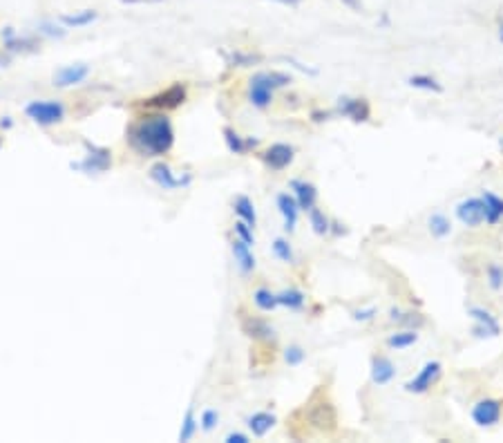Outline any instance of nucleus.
<instances>
[{
    "label": "nucleus",
    "mask_w": 503,
    "mask_h": 443,
    "mask_svg": "<svg viewBox=\"0 0 503 443\" xmlns=\"http://www.w3.org/2000/svg\"><path fill=\"white\" fill-rule=\"evenodd\" d=\"M126 139L141 157H162L175 146V128L164 112H154L132 121L126 130Z\"/></svg>",
    "instance_id": "1"
},
{
    "label": "nucleus",
    "mask_w": 503,
    "mask_h": 443,
    "mask_svg": "<svg viewBox=\"0 0 503 443\" xmlns=\"http://www.w3.org/2000/svg\"><path fill=\"white\" fill-rule=\"evenodd\" d=\"M291 83V76L286 72H257L250 76L248 81V101L253 103L255 108H267L273 101V92L280 87H286Z\"/></svg>",
    "instance_id": "2"
},
{
    "label": "nucleus",
    "mask_w": 503,
    "mask_h": 443,
    "mask_svg": "<svg viewBox=\"0 0 503 443\" xmlns=\"http://www.w3.org/2000/svg\"><path fill=\"white\" fill-rule=\"evenodd\" d=\"M83 146H85V157L81 162H72L70 164L72 171H81V173H87V175H99V173H105L112 166L110 148L97 146V143H92V141H83Z\"/></svg>",
    "instance_id": "3"
},
{
    "label": "nucleus",
    "mask_w": 503,
    "mask_h": 443,
    "mask_svg": "<svg viewBox=\"0 0 503 443\" xmlns=\"http://www.w3.org/2000/svg\"><path fill=\"white\" fill-rule=\"evenodd\" d=\"M25 114L38 126H54L65 119V106L61 101H32L25 106Z\"/></svg>",
    "instance_id": "4"
},
{
    "label": "nucleus",
    "mask_w": 503,
    "mask_h": 443,
    "mask_svg": "<svg viewBox=\"0 0 503 443\" xmlns=\"http://www.w3.org/2000/svg\"><path fill=\"white\" fill-rule=\"evenodd\" d=\"M186 85H181V83H175V85H170L166 90H162V92H157L148 99H143L141 101V106L143 108H150V110H159V112H164V110H175L179 108L183 101H186Z\"/></svg>",
    "instance_id": "5"
},
{
    "label": "nucleus",
    "mask_w": 503,
    "mask_h": 443,
    "mask_svg": "<svg viewBox=\"0 0 503 443\" xmlns=\"http://www.w3.org/2000/svg\"><path fill=\"white\" fill-rule=\"evenodd\" d=\"M441 374H443V365L439 360H428L423 368L416 372L414 379H409L405 383V389L409 394H425L430 392V389L439 383L441 379Z\"/></svg>",
    "instance_id": "6"
},
{
    "label": "nucleus",
    "mask_w": 503,
    "mask_h": 443,
    "mask_svg": "<svg viewBox=\"0 0 503 443\" xmlns=\"http://www.w3.org/2000/svg\"><path fill=\"white\" fill-rule=\"evenodd\" d=\"M307 421L322 430V432H331V430H336V423H338V414H336V408L331 401H315L309 406L307 410Z\"/></svg>",
    "instance_id": "7"
},
{
    "label": "nucleus",
    "mask_w": 503,
    "mask_h": 443,
    "mask_svg": "<svg viewBox=\"0 0 503 443\" xmlns=\"http://www.w3.org/2000/svg\"><path fill=\"white\" fill-rule=\"evenodd\" d=\"M468 316L474 320V327H472V334L476 338H497L501 334V327H499V320L490 314L487 309L483 307H470L468 309Z\"/></svg>",
    "instance_id": "8"
},
{
    "label": "nucleus",
    "mask_w": 503,
    "mask_h": 443,
    "mask_svg": "<svg viewBox=\"0 0 503 443\" xmlns=\"http://www.w3.org/2000/svg\"><path fill=\"white\" fill-rule=\"evenodd\" d=\"M340 116L351 119L353 123H365L372 116V106L367 99H356V97H340L338 99V110Z\"/></svg>",
    "instance_id": "9"
},
{
    "label": "nucleus",
    "mask_w": 503,
    "mask_h": 443,
    "mask_svg": "<svg viewBox=\"0 0 503 443\" xmlns=\"http://www.w3.org/2000/svg\"><path fill=\"white\" fill-rule=\"evenodd\" d=\"M503 406L497 399H481L479 403H474L472 408V421L479 427H492L501 419Z\"/></svg>",
    "instance_id": "10"
},
{
    "label": "nucleus",
    "mask_w": 503,
    "mask_h": 443,
    "mask_svg": "<svg viewBox=\"0 0 503 443\" xmlns=\"http://www.w3.org/2000/svg\"><path fill=\"white\" fill-rule=\"evenodd\" d=\"M456 219L461 224H466L470 229L481 226L485 222V204L481 198H470V200H463L456 206Z\"/></svg>",
    "instance_id": "11"
},
{
    "label": "nucleus",
    "mask_w": 503,
    "mask_h": 443,
    "mask_svg": "<svg viewBox=\"0 0 503 443\" xmlns=\"http://www.w3.org/2000/svg\"><path fill=\"white\" fill-rule=\"evenodd\" d=\"M150 179L154 181L159 188H164V190H175V188H183V186L190 184V175L177 177L173 171H170V166L164 164V162L152 164V168H150Z\"/></svg>",
    "instance_id": "12"
},
{
    "label": "nucleus",
    "mask_w": 503,
    "mask_h": 443,
    "mask_svg": "<svg viewBox=\"0 0 503 443\" xmlns=\"http://www.w3.org/2000/svg\"><path fill=\"white\" fill-rule=\"evenodd\" d=\"M264 164H267L271 171H284L296 159V148L289 146V143H273L262 154Z\"/></svg>",
    "instance_id": "13"
},
{
    "label": "nucleus",
    "mask_w": 503,
    "mask_h": 443,
    "mask_svg": "<svg viewBox=\"0 0 503 443\" xmlns=\"http://www.w3.org/2000/svg\"><path fill=\"white\" fill-rule=\"evenodd\" d=\"M90 74V68L85 63H76V65H65L61 68L56 74H54V85L56 87H72V85H78L87 79Z\"/></svg>",
    "instance_id": "14"
},
{
    "label": "nucleus",
    "mask_w": 503,
    "mask_h": 443,
    "mask_svg": "<svg viewBox=\"0 0 503 443\" xmlns=\"http://www.w3.org/2000/svg\"><path fill=\"white\" fill-rule=\"evenodd\" d=\"M277 211H280V215L284 219V229L289 233H293L296 224H298V213H300V206H298L293 195H289V193L277 195Z\"/></svg>",
    "instance_id": "15"
},
{
    "label": "nucleus",
    "mask_w": 503,
    "mask_h": 443,
    "mask_svg": "<svg viewBox=\"0 0 503 443\" xmlns=\"http://www.w3.org/2000/svg\"><path fill=\"white\" fill-rule=\"evenodd\" d=\"M291 190H293V198L300 206V211H311V208L315 206L317 202V190L313 184H309V181H302V179H293L291 181Z\"/></svg>",
    "instance_id": "16"
},
{
    "label": "nucleus",
    "mask_w": 503,
    "mask_h": 443,
    "mask_svg": "<svg viewBox=\"0 0 503 443\" xmlns=\"http://www.w3.org/2000/svg\"><path fill=\"white\" fill-rule=\"evenodd\" d=\"M231 251H233V257H235L237 269H240V271L244 273V276L255 269V255H253V251H250V246H248L244 240L235 238L233 244H231Z\"/></svg>",
    "instance_id": "17"
},
{
    "label": "nucleus",
    "mask_w": 503,
    "mask_h": 443,
    "mask_svg": "<svg viewBox=\"0 0 503 443\" xmlns=\"http://www.w3.org/2000/svg\"><path fill=\"white\" fill-rule=\"evenodd\" d=\"M372 381L376 385H387L396 379V368L387 356H374L372 358Z\"/></svg>",
    "instance_id": "18"
},
{
    "label": "nucleus",
    "mask_w": 503,
    "mask_h": 443,
    "mask_svg": "<svg viewBox=\"0 0 503 443\" xmlns=\"http://www.w3.org/2000/svg\"><path fill=\"white\" fill-rule=\"evenodd\" d=\"M3 41H5V49L11 51V54H18V51H36L38 49L36 38H32V36H16L11 28H7L3 32Z\"/></svg>",
    "instance_id": "19"
},
{
    "label": "nucleus",
    "mask_w": 503,
    "mask_h": 443,
    "mask_svg": "<svg viewBox=\"0 0 503 443\" xmlns=\"http://www.w3.org/2000/svg\"><path fill=\"white\" fill-rule=\"evenodd\" d=\"M224 141H226V146L233 154H246L250 148H257V139L253 137H242V135H237L233 128H224Z\"/></svg>",
    "instance_id": "20"
},
{
    "label": "nucleus",
    "mask_w": 503,
    "mask_h": 443,
    "mask_svg": "<svg viewBox=\"0 0 503 443\" xmlns=\"http://www.w3.org/2000/svg\"><path fill=\"white\" fill-rule=\"evenodd\" d=\"M481 200L485 204V222H487V224H492V226L499 224V222L503 219V198L485 190L481 195Z\"/></svg>",
    "instance_id": "21"
},
{
    "label": "nucleus",
    "mask_w": 503,
    "mask_h": 443,
    "mask_svg": "<svg viewBox=\"0 0 503 443\" xmlns=\"http://www.w3.org/2000/svg\"><path fill=\"white\" fill-rule=\"evenodd\" d=\"M244 332L250 338H257V341H273L275 338V329L262 318H246L244 320Z\"/></svg>",
    "instance_id": "22"
},
{
    "label": "nucleus",
    "mask_w": 503,
    "mask_h": 443,
    "mask_svg": "<svg viewBox=\"0 0 503 443\" xmlns=\"http://www.w3.org/2000/svg\"><path fill=\"white\" fill-rule=\"evenodd\" d=\"M275 414L271 412H255V414H250L248 416V430L253 432V437H264L267 432H271L273 425H275Z\"/></svg>",
    "instance_id": "23"
},
{
    "label": "nucleus",
    "mask_w": 503,
    "mask_h": 443,
    "mask_svg": "<svg viewBox=\"0 0 503 443\" xmlns=\"http://www.w3.org/2000/svg\"><path fill=\"white\" fill-rule=\"evenodd\" d=\"M97 11L95 9H81V11H74V14H63L59 20L63 28L68 30H76V28H85V25H92L97 20Z\"/></svg>",
    "instance_id": "24"
},
{
    "label": "nucleus",
    "mask_w": 503,
    "mask_h": 443,
    "mask_svg": "<svg viewBox=\"0 0 503 443\" xmlns=\"http://www.w3.org/2000/svg\"><path fill=\"white\" fill-rule=\"evenodd\" d=\"M233 208H235V215H237V217H240L242 222H246L248 226L255 229V224H257V213H255V206H253V202H250V198H246V195H240V198L235 200Z\"/></svg>",
    "instance_id": "25"
},
{
    "label": "nucleus",
    "mask_w": 503,
    "mask_h": 443,
    "mask_svg": "<svg viewBox=\"0 0 503 443\" xmlns=\"http://www.w3.org/2000/svg\"><path fill=\"white\" fill-rule=\"evenodd\" d=\"M224 59L231 65V68H250V65H257L262 63V56L260 54H253V51H224Z\"/></svg>",
    "instance_id": "26"
},
{
    "label": "nucleus",
    "mask_w": 503,
    "mask_h": 443,
    "mask_svg": "<svg viewBox=\"0 0 503 443\" xmlns=\"http://www.w3.org/2000/svg\"><path fill=\"white\" fill-rule=\"evenodd\" d=\"M428 226H430L432 238H436V240H443L452 233V222H449V217L443 213H432L428 219Z\"/></svg>",
    "instance_id": "27"
},
{
    "label": "nucleus",
    "mask_w": 503,
    "mask_h": 443,
    "mask_svg": "<svg viewBox=\"0 0 503 443\" xmlns=\"http://www.w3.org/2000/svg\"><path fill=\"white\" fill-rule=\"evenodd\" d=\"M389 318L394 322L403 324V327H407V329H418V327H423V322H425V318H423L418 311H401L396 307L389 311Z\"/></svg>",
    "instance_id": "28"
},
{
    "label": "nucleus",
    "mask_w": 503,
    "mask_h": 443,
    "mask_svg": "<svg viewBox=\"0 0 503 443\" xmlns=\"http://www.w3.org/2000/svg\"><path fill=\"white\" fill-rule=\"evenodd\" d=\"M277 303L291 311H298L304 307V303H307V296H304L300 289H296V286H291V289H284L277 293Z\"/></svg>",
    "instance_id": "29"
},
{
    "label": "nucleus",
    "mask_w": 503,
    "mask_h": 443,
    "mask_svg": "<svg viewBox=\"0 0 503 443\" xmlns=\"http://www.w3.org/2000/svg\"><path fill=\"white\" fill-rule=\"evenodd\" d=\"M407 85L414 90H423V92H443V85L430 74H412L407 79Z\"/></svg>",
    "instance_id": "30"
},
{
    "label": "nucleus",
    "mask_w": 503,
    "mask_h": 443,
    "mask_svg": "<svg viewBox=\"0 0 503 443\" xmlns=\"http://www.w3.org/2000/svg\"><path fill=\"white\" fill-rule=\"evenodd\" d=\"M418 343V334L416 329H403V332H396L387 338V345L392 349H407Z\"/></svg>",
    "instance_id": "31"
},
{
    "label": "nucleus",
    "mask_w": 503,
    "mask_h": 443,
    "mask_svg": "<svg viewBox=\"0 0 503 443\" xmlns=\"http://www.w3.org/2000/svg\"><path fill=\"white\" fill-rule=\"evenodd\" d=\"M309 222H311V229L315 236H327V233H331V219L317 206H313L309 211Z\"/></svg>",
    "instance_id": "32"
},
{
    "label": "nucleus",
    "mask_w": 503,
    "mask_h": 443,
    "mask_svg": "<svg viewBox=\"0 0 503 443\" xmlns=\"http://www.w3.org/2000/svg\"><path fill=\"white\" fill-rule=\"evenodd\" d=\"M197 430H200V421L195 419V410L188 408V412L183 414V423H181V430H179V441H190Z\"/></svg>",
    "instance_id": "33"
},
{
    "label": "nucleus",
    "mask_w": 503,
    "mask_h": 443,
    "mask_svg": "<svg viewBox=\"0 0 503 443\" xmlns=\"http://www.w3.org/2000/svg\"><path fill=\"white\" fill-rule=\"evenodd\" d=\"M253 301H255L257 309H262V311H273L277 305H280L277 303V293H273L269 289H257L253 293Z\"/></svg>",
    "instance_id": "34"
},
{
    "label": "nucleus",
    "mask_w": 503,
    "mask_h": 443,
    "mask_svg": "<svg viewBox=\"0 0 503 443\" xmlns=\"http://www.w3.org/2000/svg\"><path fill=\"white\" fill-rule=\"evenodd\" d=\"M273 255L282 262H293V249L284 238H275L273 240Z\"/></svg>",
    "instance_id": "35"
},
{
    "label": "nucleus",
    "mask_w": 503,
    "mask_h": 443,
    "mask_svg": "<svg viewBox=\"0 0 503 443\" xmlns=\"http://www.w3.org/2000/svg\"><path fill=\"white\" fill-rule=\"evenodd\" d=\"M487 284H490V289H503V267L501 265H490L487 267Z\"/></svg>",
    "instance_id": "36"
},
{
    "label": "nucleus",
    "mask_w": 503,
    "mask_h": 443,
    "mask_svg": "<svg viewBox=\"0 0 503 443\" xmlns=\"http://www.w3.org/2000/svg\"><path fill=\"white\" fill-rule=\"evenodd\" d=\"M304 358H307V351H304L300 345H289L284 349V360L291 365V368H296V365H300Z\"/></svg>",
    "instance_id": "37"
},
{
    "label": "nucleus",
    "mask_w": 503,
    "mask_h": 443,
    "mask_svg": "<svg viewBox=\"0 0 503 443\" xmlns=\"http://www.w3.org/2000/svg\"><path fill=\"white\" fill-rule=\"evenodd\" d=\"M253 231H255V229H253V226H248L246 222H242V219H237V222H235V233H237V238L244 240L248 246H250V244H255V233H253Z\"/></svg>",
    "instance_id": "38"
},
{
    "label": "nucleus",
    "mask_w": 503,
    "mask_h": 443,
    "mask_svg": "<svg viewBox=\"0 0 503 443\" xmlns=\"http://www.w3.org/2000/svg\"><path fill=\"white\" fill-rule=\"evenodd\" d=\"M219 421V414H217V410H204V414H202V430H206V432H210V430L215 427V423Z\"/></svg>",
    "instance_id": "39"
},
{
    "label": "nucleus",
    "mask_w": 503,
    "mask_h": 443,
    "mask_svg": "<svg viewBox=\"0 0 503 443\" xmlns=\"http://www.w3.org/2000/svg\"><path fill=\"white\" fill-rule=\"evenodd\" d=\"M41 34L61 38V36H65V30H63V28H59V25H54V23H43V25H41Z\"/></svg>",
    "instance_id": "40"
},
{
    "label": "nucleus",
    "mask_w": 503,
    "mask_h": 443,
    "mask_svg": "<svg viewBox=\"0 0 503 443\" xmlns=\"http://www.w3.org/2000/svg\"><path fill=\"white\" fill-rule=\"evenodd\" d=\"M376 314H378V309H376V307H369V309H358V311H353V320L367 322V320H372Z\"/></svg>",
    "instance_id": "41"
},
{
    "label": "nucleus",
    "mask_w": 503,
    "mask_h": 443,
    "mask_svg": "<svg viewBox=\"0 0 503 443\" xmlns=\"http://www.w3.org/2000/svg\"><path fill=\"white\" fill-rule=\"evenodd\" d=\"M224 441H226V443H248V437L242 435V432H231Z\"/></svg>",
    "instance_id": "42"
},
{
    "label": "nucleus",
    "mask_w": 503,
    "mask_h": 443,
    "mask_svg": "<svg viewBox=\"0 0 503 443\" xmlns=\"http://www.w3.org/2000/svg\"><path fill=\"white\" fill-rule=\"evenodd\" d=\"M340 3L349 7L351 11H363V0H340Z\"/></svg>",
    "instance_id": "43"
},
{
    "label": "nucleus",
    "mask_w": 503,
    "mask_h": 443,
    "mask_svg": "<svg viewBox=\"0 0 503 443\" xmlns=\"http://www.w3.org/2000/svg\"><path fill=\"white\" fill-rule=\"evenodd\" d=\"M273 3H277V5H284V7H296V5H300L302 0H273Z\"/></svg>",
    "instance_id": "44"
},
{
    "label": "nucleus",
    "mask_w": 503,
    "mask_h": 443,
    "mask_svg": "<svg viewBox=\"0 0 503 443\" xmlns=\"http://www.w3.org/2000/svg\"><path fill=\"white\" fill-rule=\"evenodd\" d=\"M331 112H313V121H325Z\"/></svg>",
    "instance_id": "45"
},
{
    "label": "nucleus",
    "mask_w": 503,
    "mask_h": 443,
    "mask_svg": "<svg viewBox=\"0 0 503 443\" xmlns=\"http://www.w3.org/2000/svg\"><path fill=\"white\" fill-rule=\"evenodd\" d=\"M0 126H5V128H11V119H9V116H5V121H0Z\"/></svg>",
    "instance_id": "46"
},
{
    "label": "nucleus",
    "mask_w": 503,
    "mask_h": 443,
    "mask_svg": "<svg viewBox=\"0 0 503 443\" xmlns=\"http://www.w3.org/2000/svg\"><path fill=\"white\" fill-rule=\"evenodd\" d=\"M499 41L503 43V20L499 23Z\"/></svg>",
    "instance_id": "47"
},
{
    "label": "nucleus",
    "mask_w": 503,
    "mask_h": 443,
    "mask_svg": "<svg viewBox=\"0 0 503 443\" xmlns=\"http://www.w3.org/2000/svg\"><path fill=\"white\" fill-rule=\"evenodd\" d=\"M0 146H3V137H0Z\"/></svg>",
    "instance_id": "48"
},
{
    "label": "nucleus",
    "mask_w": 503,
    "mask_h": 443,
    "mask_svg": "<svg viewBox=\"0 0 503 443\" xmlns=\"http://www.w3.org/2000/svg\"><path fill=\"white\" fill-rule=\"evenodd\" d=\"M0 63H3V56H0Z\"/></svg>",
    "instance_id": "49"
}]
</instances>
